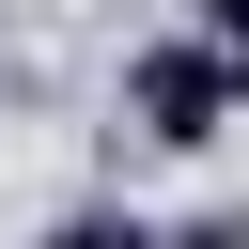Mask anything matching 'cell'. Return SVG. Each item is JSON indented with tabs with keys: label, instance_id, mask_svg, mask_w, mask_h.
Masks as SVG:
<instances>
[{
	"label": "cell",
	"instance_id": "1",
	"mask_svg": "<svg viewBox=\"0 0 249 249\" xmlns=\"http://www.w3.org/2000/svg\"><path fill=\"white\" fill-rule=\"evenodd\" d=\"M233 93H249V62H218L202 31H187V47H140V78H124V109H140L156 156H202V140L233 124Z\"/></svg>",
	"mask_w": 249,
	"mask_h": 249
},
{
	"label": "cell",
	"instance_id": "2",
	"mask_svg": "<svg viewBox=\"0 0 249 249\" xmlns=\"http://www.w3.org/2000/svg\"><path fill=\"white\" fill-rule=\"evenodd\" d=\"M31 249H156V233H140V218H124V202H62V218H47V233H31Z\"/></svg>",
	"mask_w": 249,
	"mask_h": 249
},
{
	"label": "cell",
	"instance_id": "3",
	"mask_svg": "<svg viewBox=\"0 0 249 249\" xmlns=\"http://www.w3.org/2000/svg\"><path fill=\"white\" fill-rule=\"evenodd\" d=\"M202 47H218V62H249V0H202Z\"/></svg>",
	"mask_w": 249,
	"mask_h": 249
},
{
	"label": "cell",
	"instance_id": "4",
	"mask_svg": "<svg viewBox=\"0 0 249 249\" xmlns=\"http://www.w3.org/2000/svg\"><path fill=\"white\" fill-rule=\"evenodd\" d=\"M171 249H249V218H187V233H171Z\"/></svg>",
	"mask_w": 249,
	"mask_h": 249
}]
</instances>
